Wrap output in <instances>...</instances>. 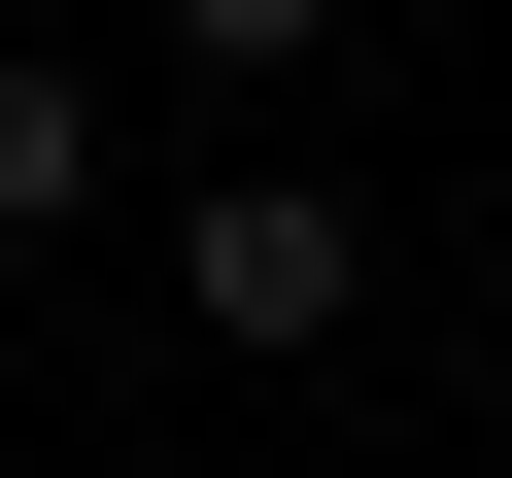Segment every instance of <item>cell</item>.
<instances>
[{
	"instance_id": "obj_1",
	"label": "cell",
	"mask_w": 512,
	"mask_h": 478,
	"mask_svg": "<svg viewBox=\"0 0 512 478\" xmlns=\"http://www.w3.org/2000/svg\"><path fill=\"white\" fill-rule=\"evenodd\" d=\"M171 308H205V342H342V308H376V205H342V171H205V205H171Z\"/></svg>"
},
{
	"instance_id": "obj_2",
	"label": "cell",
	"mask_w": 512,
	"mask_h": 478,
	"mask_svg": "<svg viewBox=\"0 0 512 478\" xmlns=\"http://www.w3.org/2000/svg\"><path fill=\"white\" fill-rule=\"evenodd\" d=\"M69 205H103V103H69V69H0V239H69Z\"/></svg>"
},
{
	"instance_id": "obj_3",
	"label": "cell",
	"mask_w": 512,
	"mask_h": 478,
	"mask_svg": "<svg viewBox=\"0 0 512 478\" xmlns=\"http://www.w3.org/2000/svg\"><path fill=\"white\" fill-rule=\"evenodd\" d=\"M308 35H342V0H171V69H205V103H274Z\"/></svg>"
}]
</instances>
